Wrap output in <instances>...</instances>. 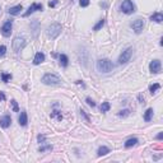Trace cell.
Here are the masks:
<instances>
[{"label":"cell","instance_id":"34","mask_svg":"<svg viewBox=\"0 0 163 163\" xmlns=\"http://www.w3.org/2000/svg\"><path fill=\"white\" fill-rule=\"evenodd\" d=\"M138 98H139V101H140V103H145V102H144V101H145V100H144V96H142V94H139V97H138Z\"/></svg>","mask_w":163,"mask_h":163},{"label":"cell","instance_id":"32","mask_svg":"<svg viewBox=\"0 0 163 163\" xmlns=\"http://www.w3.org/2000/svg\"><path fill=\"white\" fill-rule=\"evenodd\" d=\"M57 3H59V0H50V1H49V6H50V8H54V6H56Z\"/></svg>","mask_w":163,"mask_h":163},{"label":"cell","instance_id":"18","mask_svg":"<svg viewBox=\"0 0 163 163\" xmlns=\"http://www.w3.org/2000/svg\"><path fill=\"white\" fill-rule=\"evenodd\" d=\"M138 144V139L136 138H130L125 142V148H131V146Z\"/></svg>","mask_w":163,"mask_h":163},{"label":"cell","instance_id":"21","mask_svg":"<svg viewBox=\"0 0 163 163\" xmlns=\"http://www.w3.org/2000/svg\"><path fill=\"white\" fill-rule=\"evenodd\" d=\"M51 119H56L57 121H61L63 115H61V112H59V111H54V112L51 113Z\"/></svg>","mask_w":163,"mask_h":163},{"label":"cell","instance_id":"10","mask_svg":"<svg viewBox=\"0 0 163 163\" xmlns=\"http://www.w3.org/2000/svg\"><path fill=\"white\" fill-rule=\"evenodd\" d=\"M42 9H43L42 4H37V3H33V4H32L30 8H28V10L23 14V17H28V15L32 14V13H34L36 10H42Z\"/></svg>","mask_w":163,"mask_h":163},{"label":"cell","instance_id":"33","mask_svg":"<svg viewBox=\"0 0 163 163\" xmlns=\"http://www.w3.org/2000/svg\"><path fill=\"white\" fill-rule=\"evenodd\" d=\"M37 140H38L40 143H45V140H46V136L42 135V134H40V135L37 136Z\"/></svg>","mask_w":163,"mask_h":163},{"label":"cell","instance_id":"17","mask_svg":"<svg viewBox=\"0 0 163 163\" xmlns=\"http://www.w3.org/2000/svg\"><path fill=\"white\" fill-rule=\"evenodd\" d=\"M110 153V148H107V146H105V145H102L98 148V151H97V154H98V157H102V155H106Z\"/></svg>","mask_w":163,"mask_h":163},{"label":"cell","instance_id":"13","mask_svg":"<svg viewBox=\"0 0 163 163\" xmlns=\"http://www.w3.org/2000/svg\"><path fill=\"white\" fill-rule=\"evenodd\" d=\"M45 61V54L42 52H37L36 55H34V59H33V64L34 65H40L41 63Z\"/></svg>","mask_w":163,"mask_h":163},{"label":"cell","instance_id":"3","mask_svg":"<svg viewBox=\"0 0 163 163\" xmlns=\"http://www.w3.org/2000/svg\"><path fill=\"white\" fill-rule=\"evenodd\" d=\"M42 83L46 85H59L60 83H61V79L55 74L47 73V74H45L42 76Z\"/></svg>","mask_w":163,"mask_h":163},{"label":"cell","instance_id":"7","mask_svg":"<svg viewBox=\"0 0 163 163\" xmlns=\"http://www.w3.org/2000/svg\"><path fill=\"white\" fill-rule=\"evenodd\" d=\"M130 27L133 28V31L135 32L136 34L142 33V31L144 30V21H143V19H140V18L135 19V21H133V22H131Z\"/></svg>","mask_w":163,"mask_h":163},{"label":"cell","instance_id":"22","mask_svg":"<svg viewBox=\"0 0 163 163\" xmlns=\"http://www.w3.org/2000/svg\"><path fill=\"white\" fill-rule=\"evenodd\" d=\"M103 25H105V18H102V19H100V21H98V23L93 27V31H100L101 28L103 27Z\"/></svg>","mask_w":163,"mask_h":163},{"label":"cell","instance_id":"29","mask_svg":"<svg viewBox=\"0 0 163 163\" xmlns=\"http://www.w3.org/2000/svg\"><path fill=\"white\" fill-rule=\"evenodd\" d=\"M5 54H6V47L4 45H1V46H0V57H4Z\"/></svg>","mask_w":163,"mask_h":163},{"label":"cell","instance_id":"5","mask_svg":"<svg viewBox=\"0 0 163 163\" xmlns=\"http://www.w3.org/2000/svg\"><path fill=\"white\" fill-rule=\"evenodd\" d=\"M131 55H133V47H127L126 50H124L121 52V55L119 56V64L122 65V64H126L130 61L131 59Z\"/></svg>","mask_w":163,"mask_h":163},{"label":"cell","instance_id":"24","mask_svg":"<svg viewBox=\"0 0 163 163\" xmlns=\"http://www.w3.org/2000/svg\"><path fill=\"white\" fill-rule=\"evenodd\" d=\"M110 108H111L110 103L108 102H103L101 105V112H107V111H110Z\"/></svg>","mask_w":163,"mask_h":163},{"label":"cell","instance_id":"36","mask_svg":"<svg viewBox=\"0 0 163 163\" xmlns=\"http://www.w3.org/2000/svg\"><path fill=\"white\" fill-rule=\"evenodd\" d=\"M162 138H163V134H162V133H159L158 135H157V139H158V140H162Z\"/></svg>","mask_w":163,"mask_h":163},{"label":"cell","instance_id":"15","mask_svg":"<svg viewBox=\"0 0 163 163\" xmlns=\"http://www.w3.org/2000/svg\"><path fill=\"white\" fill-rule=\"evenodd\" d=\"M21 10H23V6H22L21 4L19 5H15V6H12L10 9H9V14H12V15H18L19 13H21Z\"/></svg>","mask_w":163,"mask_h":163},{"label":"cell","instance_id":"28","mask_svg":"<svg viewBox=\"0 0 163 163\" xmlns=\"http://www.w3.org/2000/svg\"><path fill=\"white\" fill-rule=\"evenodd\" d=\"M85 102H87L88 106H91V107H96V102H94L93 100H92L91 97H87V98H85Z\"/></svg>","mask_w":163,"mask_h":163},{"label":"cell","instance_id":"19","mask_svg":"<svg viewBox=\"0 0 163 163\" xmlns=\"http://www.w3.org/2000/svg\"><path fill=\"white\" fill-rule=\"evenodd\" d=\"M153 112H154V111H153V108H148V110L145 111V113H144V121H146V122H148V121H151L152 116H153Z\"/></svg>","mask_w":163,"mask_h":163},{"label":"cell","instance_id":"35","mask_svg":"<svg viewBox=\"0 0 163 163\" xmlns=\"http://www.w3.org/2000/svg\"><path fill=\"white\" fill-rule=\"evenodd\" d=\"M0 101H5V94L3 92H0Z\"/></svg>","mask_w":163,"mask_h":163},{"label":"cell","instance_id":"4","mask_svg":"<svg viewBox=\"0 0 163 163\" xmlns=\"http://www.w3.org/2000/svg\"><path fill=\"white\" fill-rule=\"evenodd\" d=\"M120 9H121V12L125 13V14H133V13L135 12V5L133 4L131 0H124L120 5Z\"/></svg>","mask_w":163,"mask_h":163},{"label":"cell","instance_id":"11","mask_svg":"<svg viewBox=\"0 0 163 163\" xmlns=\"http://www.w3.org/2000/svg\"><path fill=\"white\" fill-rule=\"evenodd\" d=\"M12 124V117L9 116V115H4V116L0 117V126L3 127V129H6V127H9Z\"/></svg>","mask_w":163,"mask_h":163},{"label":"cell","instance_id":"20","mask_svg":"<svg viewBox=\"0 0 163 163\" xmlns=\"http://www.w3.org/2000/svg\"><path fill=\"white\" fill-rule=\"evenodd\" d=\"M43 144H45V143H43ZM38 151H40L41 153H45V152L52 151V145H50V144H45V145H41L40 148H38Z\"/></svg>","mask_w":163,"mask_h":163},{"label":"cell","instance_id":"23","mask_svg":"<svg viewBox=\"0 0 163 163\" xmlns=\"http://www.w3.org/2000/svg\"><path fill=\"white\" fill-rule=\"evenodd\" d=\"M159 88H161V85H159L158 83H154V84H152L151 87H149V92H151L152 94H154V93H155V92L158 91Z\"/></svg>","mask_w":163,"mask_h":163},{"label":"cell","instance_id":"14","mask_svg":"<svg viewBox=\"0 0 163 163\" xmlns=\"http://www.w3.org/2000/svg\"><path fill=\"white\" fill-rule=\"evenodd\" d=\"M151 21L155 22V23H162L163 22V14L162 13H153L151 15Z\"/></svg>","mask_w":163,"mask_h":163},{"label":"cell","instance_id":"1","mask_svg":"<svg viewBox=\"0 0 163 163\" xmlns=\"http://www.w3.org/2000/svg\"><path fill=\"white\" fill-rule=\"evenodd\" d=\"M96 68H97V70L100 73H110L112 72V69L115 68L112 61H110L108 59H100L97 61V64H96Z\"/></svg>","mask_w":163,"mask_h":163},{"label":"cell","instance_id":"9","mask_svg":"<svg viewBox=\"0 0 163 163\" xmlns=\"http://www.w3.org/2000/svg\"><path fill=\"white\" fill-rule=\"evenodd\" d=\"M149 70H151L152 74H158V73H161L162 70V64H161V60H153L149 64Z\"/></svg>","mask_w":163,"mask_h":163},{"label":"cell","instance_id":"26","mask_svg":"<svg viewBox=\"0 0 163 163\" xmlns=\"http://www.w3.org/2000/svg\"><path fill=\"white\" fill-rule=\"evenodd\" d=\"M117 115H119L120 117H126V116H129L130 115V110H121Z\"/></svg>","mask_w":163,"mask_h":163},{"label":"cell","instance_id":"12","mask_svg":"<svg viewBox=\"0 0 163 163\" xmlns=\"http://www.w3.org/2000/svg\"><path fill=\"white\" fill-rule=\"evenodd\" d=\"M18 121H19V125L21 126H27L28 124V116H27V112L25 111H22L21 115L18 117Z\"/></svg>","mask_w":163,"mask_h":163},{"label":"cell","instance_id":"6","mask_svg":"<svg viewBox=\"0 0 163 163\" xmlns=\"http://www.w3.org/2000/svg\"><path fill=\"white\" fill-rule=\"evenodd\" d=\"M25 40L22 37H15L14 40H13L12 42V47L13 50H14V52H19V51H22L25 47Z\"/></svg>","mask_w":163,"mask_h":163},{"label":"cell","instance_id":"2","mask_svg":"<svg viewBox=\"0 0 163 163\" xmlns=\"http://www.w3.org/2000/svg\"><path fill=\"white\" fill-rule=\"evenodd\" d=\"M61 31H63L61 24H59V23H52V24H50L49 27L46 28V34L51 38V40H55V38L59 37V34L61 33Z\"/></svg>","mask_w":163,"mask_h":163},{"label":"cell","instance_id":"25","mask_svg":"<svg viewBox=\"0 0 163 163\" xmlns=\"http://www.w3.org/2000/svg\"><path fill=\"white\" fill-rule=\"evenodd\" d=\"M1 79L4 83H8L12 79V74H6V73H1Z\"/></svg>","mask_w":163,"mask_h":163},{"label":"cell","instance_id":"8","mask_svg":"<svg viewBox=\"0 0 163 163\" xmlns=\"http://www.w3.org/2000/svg\"><path fill=\"white\" fill-rule=\"evenodd\" d=\"M12 28H13L12 21H6L5 23L1 25V28H0V32H1V34H3L4 37H10V34H12Z\"/></svg>","mask_w":163,"mask_h":163},{"label":"cell","instance_id":"31","mask_svg":"<svg viewBox=\"0 0 163 163\" xmlns=\"http://www.w3.org/2000/svg\"><path fill=\"white\" fill-rule=\"evenodd\" d=\"M79 4H80L82 8H85V6L89 5V0H79Z\"/></svg>","mask_w":163,"mask_h":163},{"label":"cell","instance_id":"27","mask_svg":"<svg viewBox=\"0 0 163 163\" xmlns=\"http://www.w3.org/2000/svg\"><path fill=\"white\" fill-rule=\"evenodd\" d=\"M10 103H12V106H13V111H14V112H18V111H19L18 102L15 101V100H12V101H10Z\"/></svg>","mask_w":163,"mask_h":163},{"label":"cell","instance_id":"16","mask_svg":"<svg viewBox=\"0 0 163 163\" xmlns=\"http://www.w3.org/2000/svg\"><path fill=\"white\" fill-rule=\"evenodd\" d=\"M59 63H60V65H61V66L66 68V66H68V64H69L68 56H66L65 54H61V55H59Z\"/></svg>","mask_w":163,"mask_h":163},{"label":"cell","instance_id":"30","mask_svg":"<svg viewBox=\"0 0 163 163\" xmlns=\"http://www.w3.org/2000/svg\"><path fill=\"white\" fill-rule=\"evenodd\" d=\"M80 115H82L83 117H84V120L87 121V122H91V120H89V116H88L87 113H85V111H84V110H80Z\"/></svg>","mask_w":163,"mask_h":163}]
</instances>
